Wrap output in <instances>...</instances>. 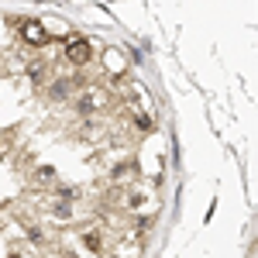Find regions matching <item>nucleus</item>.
<instances>
[{
	"mask_svg": "<svg viewBox=\"0 0 258 258\" xmlns=\"http://www.w3.org/2000/svg\"><path fill=\"white\" fill-rule=\"evenodd\" d=\"M21 31H24V38H28V41H35V45L48 41V31H41V24H38V21H24V24H21Z\"/></svg>",
	"mask_w": 258,
	"mask_h": 258,
	"instance_id": "f03ea898",
	"label": "nucleus"
},
{
	"mask_svg": "<svg viewBox=\"0 0 258 258\" xmlns=\"http://www.w3.org/2000/svg\"><path fill=\"white\" fill-rule=\"evenodd\" d=\"M66 59L76 62V66H86V62H90V45H86L83 38H73L69 48H66Z\"/></svg>",
	"mask_w": 258,
	"mask_h": 258,
	"instance_id": "f257e3e1",
	"label": "nucleus"
}]
</instances>
